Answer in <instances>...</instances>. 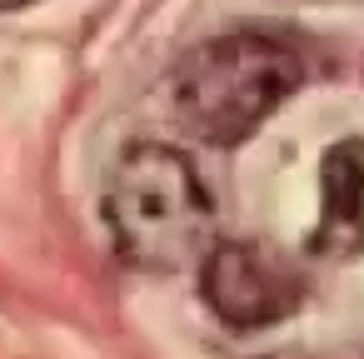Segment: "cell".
Instances as JSON below:
<instances>
[{
	"label": "cell",
	"instance_id": "cell-1",
	"mask_svg": "<svg viewBox=\"0 0 364 359\" xmlns=\"http://www.w3.org/2000/svg\"><path fill=\"white\" fill-rule=\"evenodd\" d=\"M299 85H304L299 45L264 26H240V31L205 41L175 70L170 100H175L180 125L195 140H205L215 150H235Z\"/></svg>",
	"mask_w": 364,
	"mask_h": 359
},
{
	"label": "cell",
	"instance_id": "cell-2",
	"mask_svg": "<svg viewBox=\"0 0 364 359\" xmlns=\"http://www.w3.org/2000/svg\"><path fill=\"white\" fill-rule=\"evenodd\" d=\"M105 230L125 264L170 274L205 254L215 230V200L185 150L135 140L110 170Z\"/></svg>",
	"mask_w": 364,
	"mask_h": 359
},
{
	"label": "cell",
	"instance_id": "cell-3",
	"mask_svg": "<svg viewBox=\"0 0 364 359\" xmlns=\"http://www.w3.org/2000/svg\"><path fill=\"white\" fill-rule=\"evenodd\" d=\"M200 294L225 329L255 334V329L284 324L304 304L309 279L289 254H279L259 240H220L205 250Z\"/></svg>",
	"mask_w": 364,
	"mask_h": 359
},
{
	"label": "cell",
	"instance_id": "cell-4",
	"mask_svg": "<svg viewBox=\"0 0 364 359\" xmlns=\"http://www.w3.org/2000/svg\"><path fill=\"white\" fill-rule=\"evenodd\" d=\"M314 259L364 254V135H344L319 160V225L309 235Z\"/></svg>",
	"mask_w": 364,
	"mask_h": 359
},
{
	"label": "cell",
	"instance_id": "cell-5",
	"mask_svg": "<svg viewBox=\"0 0 364 359\" xmlns=\"http://www.w3.org/2000/svg\"><path fill=\"white\" fill-rule=\"evenodd\" d=\"M31 0H0V11H26Z\"/></svg>",
	"mask_w": 364,
	"mask_h": 359
}]
</instances>
